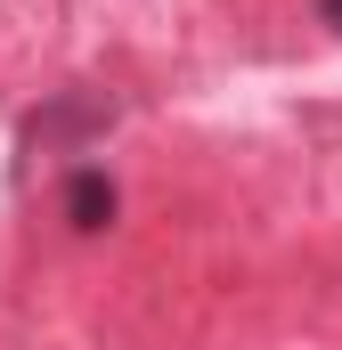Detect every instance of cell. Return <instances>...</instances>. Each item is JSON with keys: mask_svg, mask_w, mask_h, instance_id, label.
Segmentation results:
<instances>
[{"mask_svg": "<svg viewBox=\"0 0 342 350\" xmlns=\"http://www.w3.org/2000/svg\"><path fill=\"white\" fill-rule=\"evenodd\" d=\"M114 98L106 90H57L49 106H33L25 114V131H16V147L25 155H82V147H98L106 131H114Z\"/></svg>", "mask_w": 342, "mask_h": 350, "instance_id": "1", "label": "cell"}, {"mask_svg": "<svg viewBox=\"0 0 342 350\" xmlns=\"http://www.w3.org/2000/svg\"><path fill=\"white\" fill-rule=\"evenodd\" d=\"M57 212H66V228H74V237H106V228H114V212H122V187L98 172V163H74L66 187H57Z\"/></svg>", "mask_w": 342, "mask_h": 350, "instance_id": "2", "label": "cell"}, {"mask_svg": "<svg viewBox=\"0 0 342 350\" xmlns=\"http://www.w3.org/2000/svg\"><path fill=\"white\" fill-rule=\"evenodd\" d=\"M310 16H318L326 33H342V0H310Z\"/></svg>", "mask_w": 342, "mask_h": 350, "instance_id": "3", "label": "cell"}]
</instances>
